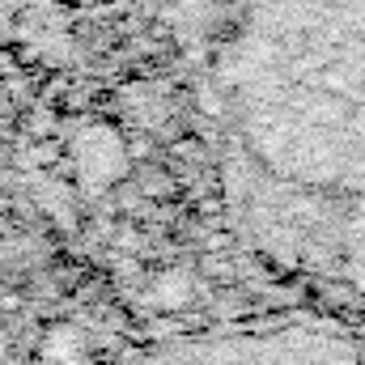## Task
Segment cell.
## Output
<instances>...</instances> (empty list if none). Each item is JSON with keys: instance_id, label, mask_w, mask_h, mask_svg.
I'll return each mask as SVG.
<instances>
[{"instance_id": "cell-1", "label": "cell", "mask_w": 365, "mask_h": 365, "mask_svg": "<svg viewBox=\"0 0 365 365\" xmlns=\"http://www.w3.org/2000/svg\"><path fill=\"white\" fill-rule=\"evenodd\" d=\"M73 353H81V340H77V331H68V327H56V331L43 340V357H47V361H68Z\"/></svg>"}, {"instance_id": "cell-2", "label": "cell", "mask_w": 365, "mask_h": 365, "mask_svg": "<svg viewBox=\"0 0 365 365\" xmlns=\"http://www.w3.org/2000/svg\"><path fill=\"white\" fill-rule=\"evenodd\" d=\"M182 297H187V276H179V272L162 276V284H158V302L175 306V302H182Z\"/></svg>"}]
</instances>
